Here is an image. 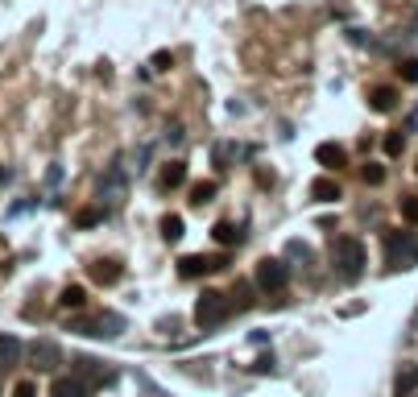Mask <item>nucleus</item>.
Masks as SVG:
<instances>
[{
	"label": "nucleus",
	"instance_id": "nucleus-1",
	"mask_svg": "<svg viewBox=\"0 0 418 397\" xmlns=\"http://www.w3.org/2000/svg\"><path fill=\"white\" fill-rule=\"evenodd\" d=\"M418 265V240L410 232H386V269L406 273Z\"/></svg>",
	"mask_w": 418,
	"mask_h": 397
},
{
	"label": "nucleus",
	"instance_id": "nucleus-2",
	"mask_svg": "<svg viewBox=\"0 0 418 397\" xmlns=\"http://www.w3.org/2000/svg\"><path fill=\"white\" fill-rule=\"evenodd\" d=\"M332 261H336L340 278L357 282V278L365 273V244H361L357 236H340V240H336V249H332Z\"/></svg>",
	"mask_w": 418,
	"mask_h": 397
},
{
	"label": "nucleus",
	"instance_id": "nucleus-3",
	"mask_svg": "<svg viewBox=\"0 0 418 397\" xmlns=\"http://www.w3.org/2000/svg\"><path fill=\"white\" fill-rule=\"evenodd\" d=\"M224 319H228V298L216 294V290L199 294V302H195V323H199L203 331H211V327H220Z\"/></svg>",
	"mask_w": 418,
	"mask_h": 397
},
{
	"label": "nucleus",
	"instance_id": "nucleus-4",
	"mask_svg": "<svg viewBox=\"0 0 418 397\" xmlns=\"http://www.w3.org/2000/svg\"><path fill=\"white\" fill-rule=\"evenodd\" d=\"M70 331H79V336H99V340H112V336H120V331H124V315H116V311H104V315H95V319H83V323H75Z\"/></svg>",
	"mask_w": 418,
	"mask_h": 397
},
{
	"label": "nucleus",
	"instance_id": "nucleus-5",
	"mask_svg": "<svg viewBox=\"0 0 418 397\" xmlns=\"http://www.w3.org/2000/svg\"><path fill=\"white\" fill-rule=\"evenodd\" d=\"M286 265L282 261H274V257H265V261H257V273H253V282L265 290V294H282L286 290Z\"/></svg>",
	"mask_w": 418,
	"mask_h": 397
},
{
	"label": "nucleus",
	"instance_id": "nucleus-6",
	"mask_svg": "<svg viewBox=\"0 0 418 397\" xmlns=\"http://www.w3.org/2000/svg\"><path fill=\"white\" fill-rule=\"evenodd\" d=\"M25 356H29V365H33V369L50 373V369H58V360H62V348H58L54 340H37V344H29V348H25Z\"/></svg>",
	"mask_w": 418,
	"mask_h": 397
},
{
	"label": "nucleus",
	"instance_id": "nucleus-7",
	"mask_svg": "<svg viewBox=\"0 0 418 397\" xmlns=\"http://www.w3.org/2000/svg\"><path fill=\"white\" fill-rule=\"evenodd\" d=\"M220 265H224L220 257H203V253H195V257H182V261H178V278L195 282V278H207V273H216Z\"/></svg>",
	"mask_w": 418,
	"mask_h": 397
},
{
	"label": "nucleus",
	"instance_id": "nucleus-8",
	"mask_svg": "<svg viewBox=\"0 0 418 397\" xmlns=\"http://www.w3.org/2000/svg\"><path fill=\"white\" fill-rule=\"evenodd\" d=\"M418 394V365H402L394 377V397H415Z\"/></svg>",
	"mask_w": 418,
	"mask_h": 397
},
{
	"label": "nucleus",
	"instance_id": "nucleus-9",
	"mask_svg": "<svg viewBox=\"0 0 418 397\" xmlns=\"http://www.w3.org/2000/svg\"><path fill=\"white\" fill-rule=\"evenodd\" d=\"M315 157H319V166H327V170H340V166H348V153H344V145H336V141L319 145V149H315Z\"/></svg>",
	"mask_w": 418,
	"mask_h": 397
},
{
	"label": "nucleus",
	"instance_id": "nucleus-10",
	"mask_svg": "<svg viewBox=\"0 0 418 397\" xmlns=\"http://www.w3.org/2000/svg\"><path fill=\"white\" fill-rule=\"evenodd\" d=\"M120 273H124V269H120L116 261H95V265H91V282H95V286H116Z\"/></svg>",
	"mask_w": 418,
	"mask_h": 397
},
{
	"label": "nucleus",
	"instance_id": "nucleus-11",
	"mask_svg": "<svg viewBox=\"0 0 418 397\" xmlns=\"http://www.w3.org/2000/svg\"><path fill=\"white\" fill-rule=\"evenodd\" d=\"M21 356H25V344L17 336H0V369H12Z\"/></svg>",
	"mask_w": 418,
	"mask_h": 397
},
{
	"label": "nucleus",
	"instance_id": "nucleus-12",
	"mask_svg": "<svg viewBox=\"0 0 418 397\" xmlns=\"http://www.w3.org/2000/svg\"><path fill=\"white\" fill-rule=\"evenodd\" d=\"M50 397H87V381H79V377H58V381L50 385Z\"/></svg>",
	"mask_w": 418,
	"mask_h": 397
},
{
	"label": "nucleus",
	"instance_id": "nucleus-13",
	"mask_svg": "<svg viewBox=\"0 0 418 397\" xmlns=\"http://www.w3.org/2000/svg\"><path fill=\"white\" fill-rule=\"evenodd\" d=\"M369 108L373 112H394L398 108V91L394 87H373L369 91Z\"/></svg>",
	"mask_w": 418,
	"mask_h": 397
},
{
	"label": "nucleus",
	"instance_id": "nucleus-14",
	"mask_svg": "<svg viewBox=\"0 0 418 397\" xmlns=\"http://www.w3.org/2000/svg\"><path fill=\"white\" fill-rule=\"evenodd\" d=\"M75 369H79V381H83V377H91V381H112V373L104 369V360H91V356H79V360H75Z\"/></svg>",
	"mask_w": 418,
	"mask_h": 397
},
{
	"label": "nucleus",
	"instance_id": "nucleus-15",
	"mask_svg": "<svg viewBox=\"0 0 418 397\" xmlns=\"http://www.w3.org/2000/svg\"><path fill=\"white\" fill-rule=\"evenodd\" d=\"M187 182V166L182 162H166V170H162V191H178Z\"/></svg>",
	"mask_w": 418,
	"mask_h": 397
},
{
	"label": "nucleus",
	"instance_id": "nucleus-16",
	"mask_svg": "<svg viewBox=\"0 0 418 397\" xmlns=\"http://www.w3.org/2000/svg\"><path fill=\"white\" fill-rule=\"evenodd\" d=\"M311 195H315V199H323V203H336V199H340L344 191H340V182H332V178H315Z\"/></svg>",
	"mask_w": 418,
	"mask_h": 397
},
{
	"label": "nucleus",
	"instance_id": "nucleus-17",
	"mask_svg": "<svg viewBox=\"0 0 418 397\" xmlns=\"http://www.w3.org/2000/svg\"><path fill=\"white\" fill-rule=\"evenodd\" d=\"M182 232H187L182 215H174V211H170V215H162V236H166L170 244H174V240H182Z\"/></svg>",
	"mask_w": 418,
	"mask_h": 397
},
{
	"label": "nucleus",
	"instance_id": "nucleus-18",
	"mask_svg": "<svg viewBox=\"0 0 418 397\" xmlns=\"http://www.w3.org/2000/svg\"><path fill=\"white\" fill-rule=\"evenodd\" d=\"M211 199H216V182H195V186H191V203H195V207H207Z\"/></svg>",
	"mask_w": 418,
	"mask_h": 397
},
{
	"label": "nucleus",
	"instance_id": "nucleus-19",
	"mask_svg": "<svg viewBox=\"0 0 418 397\" xmlns=\"http://www.w3.org/2000/svg\"><path fill=\"white\" fill-rule=\"evenodd\" d=\"M58 302H62V307H66V311H79V307H83V302H87V290H83V286H66V290H62V298H58Z\"/></svg>",
	"mask_w": 418,
	"mask_h": 397
},
{
	"label": "nucleus",
	"instance_id": "nucleus-20",
	"mask_svg": "<svg viewBox=\"0 0 418 397\" xmlns=\"http://www.w3.org/2000/svg\"><path fill=\"white\" fill-rule=\"evenodd\" d=\"M211 236H216V244H236V240H240L236 224H224V220H220V224L211 228Z\"/></svg>",
	"mask_w": 418,
	"mask_h": 397
},
{
	"label": "nucleus",
	"instance_id": "nucleus-21",
	"mask_svg": "<svg viewBox=\"0 0 418 397\" xmlns=\"http://www.w3.org/2000/svg\"><path fill=\"white\" fill-rule=\"evenodd\" d=\"M402 220L418 224V195H402Z\"/></svg>",
	"mask_w": 418,
	"mask_h": 397
},
{
	"label": "nucleus",
	"instance_id": "nucleus-22",
	"mask_svg": "<svg viewBox=\"0 0 418 397\" xmlns=\"http://www.w3.org/2000/svg\"><path fill=\"white\" fill-rule=\"evenodd\" d=\"M361 174H365V182H369V186H381V182H386V170H381L377 162H369V166H365Z\"/></svg>",
	"mask_w": 418,
	"mask_h": 397
},
{
	"label": "nucleus",
	"instance_id": "nucleus-23",
	"mask_svg": "<svg viewBox=\"0 0 418 397\" xmlns=\"http://www.w3.org/2000/svg\"><path fill=\"white\" fill-rule=\"evenodd\" d=\"M381 149H386V153H390V157H398V153H402V149H406V141H402V137H398V133H390V137H386V141H381Z\"/></svg>",
	"mask_w": 418,
	"mask_h": 397
},
{
	"label": "nucleus",
	"instance_id": "nucleus-24",
	"mask_svg": "<svg viewBox=\"0 0 418 397\" xmlns=\"http://www.w3.org/2000/svg\"><path fill=\"white\" fill-rule=\"evenodd\" d=\"M99 220H104V211H95V207H87V211H79V215H75V224H79V228H91V224H99Z\"/></svg>",
	"mask_w": 418,
	"mask_h": 397
},
{
	"label": "nucleus",
	"instance_id": "nucleus-25",
	"mask_svg": "<svg viewBox=\"0 0 418 397\" xmlns=\"http://www.w3.org/2000/svg\"><path fill=\"white\" fill-rule=\"evenodd\" d=\"M398 70H402V79H406V83H418V58H406Z\"/></svg>",
	"mask_w": 418,
	"mask_h": 397
},
{
	"label": "nucleus",
	"instance_id": "nucleus-26",
	"mask_svg": "<svg viewBox=\"0 0 418 397\" xmlns=\"http://www.w3.org/2000/svg\"><path fill=\"white\" fill-rule=\"evenodd\" d=\"M12 397H37V389H33V381H17V389H12Z\"/></svg>",
	"mask_w": 418,
	"mask_h": 397
},
{
	"label": "nucleus",
	"instance_id": "nucleus-27",
	"mask_svg": "<svg viewBox=\"0 0 418 397\" xmlns=\"http://www.w3.org/2000/svg\"><path fill=\"white\" fill-rule=\"evenodd\" d=\"M153 66H158V70H170V54H166V50H162V54H153Z\"/></svg>",
	"mask_w": 418,
	"mask_h": 397
},
{
	"label": "nucleus",
	"instance_id": "nucleus-28",
	"mask_svg": "<svg viewBox=\"0 0 418 397\" xmlns=\"http://www.w3.org/2000/svg\"><path fill=\"white\" fill-rule=\"evenodd\" d=\"M0 178H4V170H0Z\"/></svg>",
	"mask_w": 418,
	"mask_h": 397
}]
</instances>
